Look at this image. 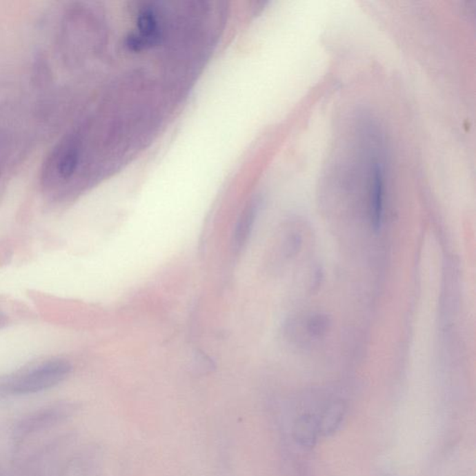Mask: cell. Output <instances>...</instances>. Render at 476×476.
I'll list each match as a JSON object with an SVG mask.
<instances>
[{
    "label": "cell",
    "mask_w": 476,
    "mask_h": 476,
    "mask_svg": "<svg viewBox=\"0 0 476 476\" xmlns=\"http://www.w3.org/2000/svg\"><path fill=\"white\" fill-rule=\"evenodd\" d=\"M72 365L63 358H53L13 375L0 378V397L28 395L57 386L70 375Z\"/></svg>",
    "instance_id": "cell-1"
},
{
    "label": "cell",
    "mask_w": 476,
    "mask_h": 476,
    "mask_svg": "<svg viewBox=\"0 0 476 476\" xmlns=\"http://www.w3.org/2000/svg\"><path fill=\"white\" fill-rule=\"evenodd\" d=\"M330 320L328 315L312 313L294 318L288 323L290 338L297 342H309L323 338L330 330Z\"/></svg>",
    "instance_id": "cell-2"
},
{
    "label": "cell",
    "mask_w": 476,
    "mask_h": 476,
    "mask_svg": "<svg viewBox=\"0 0 476 476\" xmlns=\"http://www.w3.org/2000/svg\"><path fill=\"white\" fill-rule=\"evenodd\" d=\"M382 164L376 160L373 165L370 192V221L374 230L381 229L384 213V175Z\"/></svg>",
    "instance_id": "cell-3"
},
{
    "label": "cell",
    "mask_w": 476,
    "mask_h": 476,
    "mask_svg": "<svg viewBox=\"0 0 476 476\" xmlns=\"http://www.w3.org/2000/svg\"><path fill=\"white\" fill-rule=\"evenodd\" d=\"M259 210V202L254 200L240 216L237 224L234 235V246L235 250H241L247 244L248 237L252 232L254 224H255L257 216Z\"/></svg>",
    "instance_id": "cell-4"
},
{
    "label": "cell",
    "mask_w": 476,
    "mask_h": 476,
    "mask_svg": "<svg viewBox=\"0 0 476 476\" xmlns=\"http://www.w3.org/2000/svg\"><path fill=\"white\" fill-rule=\"evenodd\" d=\"M66 410V408H63V406L44 408L21 422L20 426L18 427V433L28 435L29 433H33V430L39 429V428L54 424L59 419L61 421L66 416V413H64Z\"/></svg>",
    "instance_id": "cell-5"
},
{
    "label": "cell",
    "mask_w": 476,
    "mask_h": 476,
    "mask_svg": "<svg viewBox=\"0 0 476 476\" xmlns=\"http://www.w3.org/2000/svg\"><path fill=\"white\" fill-rule=\"evenodd\" d=\"M320 435L318 419L311 414L299 417L294 425V437L304 448H313Z\"/></svg>",
    "instance_id": "cell-6"
},
{
    "label": "cell",
    "mask_w": 476,
    "mask_h": 476,
    "mask_svg": "<svg viewBox=\"0 0 476 476\" xmlns=\"http://www.w3.org/2000/svg\"><path fill=\"white\" fill-rule=\"evenodd\" d=\"M344 414L345 408L341 403H334L328 406L318 419L320 435L328 437L334 434L341 425Z\"/></svg>",
    "instance_id": "cell-7"
},
{
    "label": "cell",
    "mask_w": 476,
    "mask_h": 476,
    "mask_svg": "<svg viewBox=\"0 0 476 476\" xmlns=\"http://www.w3.org/2000/svg\"><path fill=\"white\" fill-rule=\"evenodd\" d=\"M79 150L77 147H71L63 155L58 164L59 173L63 179H69L74 175L79 164Z\"/></svg>",
    "instance_id": "cell-8"
},
{
    "label": "cell",
    "mask_w": 476,
    "mask_h": 476,
    "mask_svg": "<svg viewBox=\"0 0 476 476\" xmlns=\"http://www.w3.org/2000/svg\"><path fill=\"white\" fill-rule=\"evenodd\" d=\"M8 319L6 315L0 313V328L7 325Z\"/></svg>",
    "instance_id": "cell-9"
}]
</instances>
